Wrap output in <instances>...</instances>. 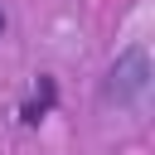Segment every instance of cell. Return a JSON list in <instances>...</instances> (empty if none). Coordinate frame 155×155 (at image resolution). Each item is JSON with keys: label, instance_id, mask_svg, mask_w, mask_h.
I'll return each instance as SVG.
<instances>
[{"label": "cell", "instance_id": "obj_1", "mask_svg": "<svg viewBox=\"0 0 155 155\" xmlns=\"http://www.w3.org/2000/svg\"><path fill=\"white\" fill-rule=\"evenodd\" d=\"M145 92H150V58H145V48H126V53H116V63L107 68L102 97L116 102V107H136Z\"/></svg>", "mask_w": 155, "mask_h": 155}, {"label": "cell", "instance_id": "obj_2", "mask_svg": "<svg viewBox=\"0 0 155 155\" xmlns=\"http://www.w3.org/2000/svg\"><path fill=\"white\" fill-rule=\"evenodd\" d=\"M53 102H58V82H53V78H39L34 97H29L24 107H19V121H24V126H39V121H44V116L53 111Z\"/></svg>", "mask_w": 155, "mask_h": 155}, {"label": "cell", "instance_id": "obj_3", "mask_svg": "<svg viewBox=\"0 0 155 155\" xmlns=\"http://www.w3.org/2000/svg\"><path fill=\"white\" fill-rule=\"evenodd\" d=\"M5 24H10V15H5V5H0V34H5Z\"/></svg>", "mask_w": 155, "mask_h": 155}]
</instances>
